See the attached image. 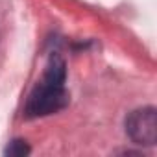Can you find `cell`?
<instances>
[{"mask_svg": "<svg viewBox=\"0 0 157 157\" xmlns=\"http://www.w3.org/2000/svg\"><path fill=\"white\" fill-rule=\"evenodd\" d=\"M65 63L59 57H54L44 70L43 80L35 85L30 94L26 113L28 117H44L57 113L68 104V93L65 89Z\"/></svg>", "mask_w": 157, "mask_h": 157, "instance_id": "cell-1", "label": "cell"}, {"mask_svg": "<svg viewBox=\"0 0 157 157\" xmlns=\"http://www.w3.org/2000/svg\"><path fill=\"white\" fill-rule=\"evenodd\" d=\"M126 133L137 144L151 146L157 139V115L153 107H142L133 111L126 118Z\"/></svg>", "mask_w": 157, "mask_h": 157, "instance_id": "cell-2", "label": "cell"}, {"mask_svg": "<svg viewBox=\"0 0 157 157\" xmlns=\"http://www.w3.org/2000/svg\"><path fill=\"white\" fill-rule=\"evenodd\" d=\"M6 153H8V155H13V157H22V155L30 153V148H28L26 140H13V142L8 146Z\"/></svg>", "mask_w": 157, "mask_h": 157, "instance_id": "cell-3", "label": "cell"}]
</instances>
